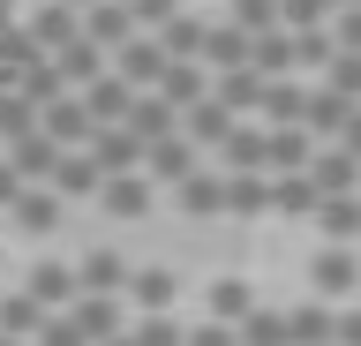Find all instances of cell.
<instances>
[{
	"label": "cell",
	"instance_id": "1",
	"mask_svg": "<svg viewBox=\"0 0 361 346\" xmlns=\"http://www.w3.org/2000/svg\"><path fill=\"white\" fill-rule=\"evenodd\" d=\"M151 75H158V53L135 46V53H128V83H151Z\"/></svg>",
	"mask_w": 361,
	"mask_h": 346
}]
</instances>
